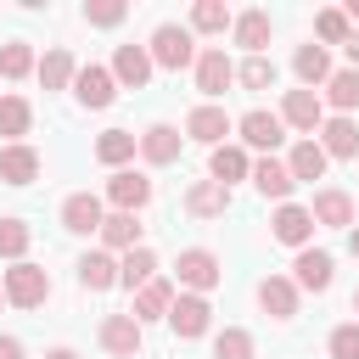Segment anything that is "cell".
I'll return each instance as SVG.
<instances>
[{"label":"cell","mask_w":359,"mask_h":359,"mask_svg":"<svg viewBox=\"0 0 359 359\" xmlns=\"http://www.w3.org/2000/svg\"><path fill=\"white\" fill-rule=\"evenodd\" d=\"M348 252L359 258V219H353V230H348Z\"/></svg>","instance_id":"obj_45"},{"label":"cell","mask_w":359,"mask_h":359,"mask_svg":"<svg viewBox=\"0 0 359 359\" xmlns=\"http://www.w3.org/2000/svg\"><path fill=\"white\" fill-rule=\"evenodd\" d=\"M348 62H353V73H359V34H348Z\"/></svg>","instance_id":"obj_44"},{"label":"cell","mask_w":359,"mask_h":359,"mask_svg":"<svg viewBox=\"0 0 359 359\" xmlns=\"http://www.w3.org/2000/svg\"><path fill=\"white\" fill-rule=\"evenodd\" d=\"M45 359H79V353H73V348H50Z\"/></svg>","instance_id":"obj_46"},{"label":"cell","mask_w":359,"mask_h":359,"mask_svg":"<svg viewBox=\"0 0 359 359\" xmlns=\"http://www.w3.org/2000/svg\"><path fill=\"white\" fill-rule=\"evenodd\" d=\"M146 56H151V67L180 73V67H191V62H196V34H191V28H180V22H163V28L151 34Z\"/></svg>","instance_id":"obj_1"},{"label":"cell","mask_w":359,"mask_h":359,"mask_svg":"<svg viewBox=\"0 0 359 359\" xmlns=\"http://www.w3.org/2000/svg\"><path fill=\"white\" fill-rule=\"evenodd\" d=\"M258 309H264L269 320H292V314H297V286H292V275H264V280H258Z\"/></svg>","instance_id":"obj_19"},{"label":"cell","mask_w":359,"mask_h":359,"mask_svg":"<svg viewBox=\"0 0 359 359\" xmlns=\"http://www.w3.org/2000/svg\"><path fill=\"white\" fill-rule=\"evenodd\" d=\"M28 129H34V107H28L22 95H0V135H6L11 146H22Z\"/></svg>","instance_id":"obj_34"},{"label":"cell","mask_w":359,"mask_h":359,"mask_svg":"<svg viewBox=\"0 0 359 359\" xmlns=\"http://www.w3.org/2000/svg\"><path fill=\"white\" fill-rule=\"evenodd\" d=\"M191 67H196V90H202L208 101H219V95H224L230 84H236V62H230V56H224L219 45L196 50V62H191Z\"/></svg>","instance_id":"obj_6"},{"label":"cell","mask_w":359,"mask_h":359,"mask_svg":"<svg viewBox=\"0 0 359 359\" xmlns=\"http://www.w3.org/2000/svg\"><path fill=\"white\" fill-rule=\"evenodd\" d=\"M0 180L6 185H34L39 180V151L34 146H0Z\"/></svg>","instance_id":"obj_28"},{"label":"cell","mask_w":359,"mask_h":359,"mask_svg":"<svg viewBox=\"0 0 359 359\" xmlns=\"http://www.w3.org/2000/svg\"><path fill=\"white\" fill-rule=\"evenodd\" d=\"M325 163H331V157H325V151H320V140L309 135V140H297V146H292V157H286V174H292L297 185H303V180L314 185V180H325Z\"/></svg>","instance_id":"obj_27"},{"label":"cell","mask_w":359,"mask_h":359,"mask_svg":"<svg viewBox=\"0 0 359 359\" xmlns=\"http://www.w3.org/2000/svg\"><path fill=\"white\" fill-rule=\"evenodd\" d=\"M224 208H230V191L213 185V180H196V185L185 191V213H191V219H219Z\"/></svg>","instance_id":"obj_31"},{"label":"cell","mask_w":359,"mask_h":359,"mask_svg":"<svg viewBox=\"0 0 359 359\" xmlns=\"http://www.w3.org/2000/svg\"><path fill=\"white\" fill-rule=\"evenodd\" d=\"M342 17H348V22H359V0H348V11H342Z\"/></svg>","instance_id":"obj_47"},{"label":"cell","mask_w":359,"mask_h":359,"mask_svg":"<svg viewBox=\"0 0 359 359\" xmlns=\"http://www.w3.org/2000/svg\"><path fill=\"white\" fill-rule=\"evenodd\" d=\"M325 348H331V359H359V320H348V325H337Z\"/></svg>","instance_id":"obj_42"},{"label":"cell","mask_w":359,"mask_h":359,"mask_svg":"<svg viewBox=\"0 0 359 359\" xmlns=\"http://www.w3.org/2000/svg\"><path fill=\"white\" fill-rule=\"evenodd\" d=\"M180 146H185V135H180L174 123H151V129L140 135V157H146L151 168H168V163H180Z\"/></svg>","instance_id":"obj_16"},{"label":"cell","mask_w":359,"mask_h":359,"mask_svg":"<svg viewBox=\"0 0 359 359\" xmlns=\"http://www.w3.org/2000/svg\"><path fill=\"white\" fill-rule=\"evenodd\" d=\"M0 359H28V353H22V342H17V337H0Z\"/></svg>","instance_id":"obj_43"},{"label":"cell","mask_w":359,"mask_h":359,"mask_svg":"<svg viewBox=\"0 0 359 359\" xmlns=\"http://www.w3.org/2000/svg\"><path fill=\"white\" fill-rule=\"evenodd\" d=\"M236 135H241V146H252V151H264V157H275V146L286 140V123H280L275 112H264V107H252L247 118H236Z\"/></svg>","instance_id":"obj_7"},{"label":"cell","mask_w":359,"mask_h":359,"mask_svg":"<svg viewBox=\"0 0 359 359\" xmlns=\"http://www.w3.org/2000/svg\"><path fill=\"white\" fill-rule=\"evenodd\" d=\"M107 202H112V213H140V208L151 202V180L135 174V168H118V174L107 180Z\"/></svg>","instance_id":"obj_11"},{"label":"cell","mask_w":359,"mask_h":359,"mask_svg":"<svg viewBox=\"0 0 359 359\" xmlns=\"http://www.w3.org/2000/svg\"><path fill=\"white\" fill-rule=\"evenodd\" d=\"M247 174H252L247 146H230V140H224V146H213V157H208V180H213V185H224V191H230V185H236V180H247Z\"/></svg>","instance_id":"obj_17"},{"label":"cell","mask_w":359,"mask_h":359,"mask_svg":"<svg viewBox=\"0 0 359 359\" xmlns=\"http://www.w3.org/2000/svg\"><path fill=\"white\" fill-rule=\"evenodd\" d=\"M314 230H320V224H314V213H309V208H297V202H280V208H275V219H269V236H275L280 247H297V252L314 241Z\"/></svg>","instance_id":"obj_8"},{"label":"cell","mask_w":359,"mask_h":359,"mask_svg":"<svg viewBox=\"0 0 359 359\" xmlns=\"http://www.w3.org/2000/svg\"><path fill=\"white\" fill-rule=\"evenodd\" d=\"M112 79H118L123 90H146V79H151V56H146V45H118V56H112Z\"/></svg>","instance_id":"obj_23"},{"label":"cell","mask_w":359,"mask_h":359,"mask_svg":"<svg viewBox=\"0 0 359 359\" xmlns=\"http://www.w3.org/2000/svg\"><path fill=\"white\" fill-rule=\"evenodd\" d=\"M79 286H84V292H112V286H118V258L101 252V247L84 252V258H79Z\"/></svg>","instance_id":"obj_29"},{"label":"cell","mask_w":359,"mask_h":359,"mask_svg":"<svg viewBox=\"0 0 359 359\" xmlns=\"http://www.w3.org/2000/svg\"><path fill=\"white\" fill-rule=\"evenodd\" d=\"M73 95H79V107H90V112H101V107H112V95H118V79H112V67H79L73 73Z\"/></svg>","instance_id":"obj_10"},{"label":"cell","mask_w":359,"mask_h":359,"mask_svg":"<svg viewBox=\"0 0 359 359\" xmlns=\"http://www.w3.org/2000/svg\"><path fill=\"white\" fill-rule=\"evenodd\" d=\"M95 236H101V252L123 258V252H135V247H140V219H135V213H107Z\"/></svg>","instance_id":"obj_18"},{"label":"cell","mask_w":359,"mask_h":359,"mask_svg":"<svg viewBox=\"0 0 359 359\" xmlns=\"http://www.w3.org/2000/svg\"><path fill=\"white\" fill-rule=\"evenodd\" d=\"M101 219H107V208H101V196H90V191H73V196L62 202V230H73V236H95Z\"/></svg>","instance_id":"obj_15"},{"label":"cell","mask_w":359,"mask_h":359,"mask_svg":"<svg viewBox=\"0 0 359 359\" xmlns=\"http://www.w3.org/2000/svg\"><path fill=\"white\" fill-rule=\"evenodd\" d=\"M331 275H337V264H331V252H320V247H303V252L292 258V286H297V292H331Z\"/></svg>","instance_id":"obj_12"},{"label":"cell","mask_w":359,"mask_h":359,"mask_svg":"<svg viewBox=\"0 0 359 359\" xmlns=\"http://www.w3.org/2000/svg\"><path fill=\"white\" fill-rule=\"evenodd\" d=\"M314 140H320L325 157H353V151H359V123H353V118H325V123L314 129Z\"/></svg>","instance_id":"obj_24"},{"label":"cell","mask_w":359,"mask_h":359,"mask_svg":"<svg viewBox=\"0 0 359 359\" xmlns=\"http://www.w3.org/2000/svg\"><path fill=\"white\" fill-rule=\"evenodd\" d=\"M146 280H157V252H151V247L140 241L135 252H123V258H118V286H129V292H140Z\"/></svg>","instance_id":"obj_32"},{"label":"cell","mask_w":359,"mask_h":359,"mask_svg":"<svg viewBox=\"0 0 359 359\" xmlns=\"http://www.w3.org/2000/svg\"><path fill=\"white\" fill-rule=\"evenodd\" d=\"M275 118L309 140V135L325 123V101H320V90H286V101H280V112H275Z\"/></svg>","instance_id":"obj_5"},{"label":"cell","mask_w":359,"mask_h":359,"mask_svg":"<svg viewBox=\"0 0 359 359\" xmlns=\"http://www.w3.org/2000/svg\"><path fill=\"white\" fill-rule=\"evenodd\" d=\"M320 101H325V107H337V118H353V112H359V73H353V67H331V79H325Z\"/></svg>","instance_id":"obj_21"},{"label":"cell","mask_w":359,"mask_h":359,"mask_svg":"<svg viewBox=\"0 0 359 359\" xmlns=\"http://www.w3.org/2000/svg\"><path fill=\"white\" fill-rule=\"evenodd\" d=\"M292 73L303 79V90H320V84L331 79V50H325V45H297Z\"/></svg>","instance_id":"obj_30"},{"label":"cell","mask_w":359,"mask_h":359,"mask_svg":"<svg viewBox=\"0 0 359 359\" xmlns=\"http://www.w3.org/2000/svg\"><path fill=\"white\" fill-rule=\"evenodd\" d=\"M230 28H236V45H241L247 56H264V45H269V34H275L269 11H258V6H252V11H236Z\"/></svg>","instance_id":"obj_22"},{"label":"cell","mask_w":359,"mask_h":359,"mask_svg":"<svg viewBox=\"0 0 359 359\" xmlns=\"http://www.w3.org/2000/svg\"><path fill=\"white\" fill-rule=\"evenodd\" d=\"M0 286H6V303H17V309H39V303L50 297V275H45L39 264H28V258L11 264Z\"/></svg>","instance_id":"obj_3"},{"label":"cell","mask_w":359,"mask_h":359,"mask_svg":"<svg viewBox=\"0 0 359 359\" xmlns=\"http://www.w3.org/2000/svg\"><path fill=\"white\" fill-rule=\"evenodd\" d=\"M28 241H34V230H28L22 219H0V258H11V264H22V252H28Z\"/></svg>","instance_id":"obj_39"},{"label":"cell","mask_w":359,"mask_h":359,"mask_svg":"<svg viewBox=\"0 0 359 359\" xmlns=\"http://www.w3.org/2000/svg\"><path fill=\"white\" fill-rule=\"evenodd\" d=\"M236 123H230V112L219 107V101H202V107H191L185 112V140H202V146H224V135H230Z\"/></svg>","instance_id":"obj_9"},{"label":"cell","mask_w":359,"mask_h":359,"mask_svg":"<svg viewBox=\"0 0 359 359\" xmlns=\"http://www.w3.org/2000/svg\"><path fill=\"white\" fill-rule=\"evenodd\" d=\"M135 151H140V135H129V129H107V135L95 140V163H107L112 174H118Z\"/></svg>","instance_id":"obj_33"},{"label":"cell","mask_w":359,"mask_h":359,"mask_svg":"<svg viewBox=\"0 0 359 359\" xmlns=\"http://www.w3.org/2000/svg\"><path fill=\"white\" fill-rule=\"evenodd\" d=\"M213 359H252V331L247 325H224L213 337Z\"/></svg>","instance_id":"obj_37"},{"label":"cell","mask_w":359,"mask_h":359,"mask_svg":"<svg viewBox=\"0 0 359 359\" xmlns=\"http://www.w3.org/2000/svg\"><path fill=\"white\" fill-rule=\"evenodd\" d=\"M34 73H39V84H45V90H67V84H73V73H79V62H73V50H67V45H50V50L34 62Z\"/></svg>","instance_id":"obj_26"},{"label":"cell","mask_w":359,"mask_h":359,"mask_svg":"<svg viewBox=\"0 0 359 359\" xmlns=\"http://www.w3.org/2000/svg\"><path fill=\"white\" fill-rule=\"evenodd\" d=\"M28 73H34V45L28 39L0 45V79H28Z\"/></svg>","instance_id":"obj_36"},{"label":"cell","mask_w":359,"mask_h":359,"mask_svg":"<svg viewBox=\"0 0 359 359\" xmlns=\"http://www.w3.org/2000/svg\"><path fill=\"white\" fill-rule=\"evenodd\" d=\"M123 17H129L123 0H90V6H84V22H90V28H118Z\"/></svg>","instance_id":"obj_40"},{"label":"cell","mask_w":359,"mask_h":359,"mask_svg":"<svg viewBox=\"0 0 359 359\" xmlns=\"http://www.w3.org/2000/svg\"><path fill=\"white\" fill-rule=\"evenodd\" d=\"M309 213H314V224H325V230H353V196H348V191H337V185L314 191Z\"/></svg>","instance_id":"obj_14"},{"label":"cell","mask_w":359,"mask_h":359,"mask_svg":"<svg viewBox=\"0 0 359 359\" xmlns=\"http://www.w3.org/2000/svg\"><path fill=\"white\" fill-rule=\"evenodd\" d=\"M314 34H320L325 45H348V34H353V22H348L342 11H320V17H314Z\"/></svg>","instance_id":"obj_41"},{"label":"cell","mask_w":359,"mask_h":359,"mask_svg":"<svg viewBox=\"0 0 359 359\" xmlns=\"http://www.w3.org/2000/svg\"><path fill=\"white\" fill-rule=\"evenodd\" d=\"M0 303H6V286H0Z\"/></svg>","instance_id":"obj_49"},{"label":"cell","mask_w":359,"mask_h":359,"mask_svg":"<svg viewBox=\"0 0 359 359\" xmlns=\"http://www.w3.org/2000/svg\"><path fill=\"white\" fill-rule=\"evenodd\" d=\"M208 325H213V303H208V297H196V292H174L168 331H174L180 342H196V337H208Z\"/></svg>","instance_id":"obj_4"},{"label":"cell","mask_w":359,"mask_h":359,"mask_svg":"<svg viewBox=\"0 0 359 359\" xmlns=\"http://www.w3.org/2000/svg\"><path fill=\"white\" fill-rule=\"evenodd\" d=\"M236 84H241V90H275V62H269V56H247V62L236 67Z\"/></svg>","instance_id":"obj_38"},{"label":"cell","mask_w":359,"mask_h":359,"mask_svg":"<svg viewBox=\"0 0 359 359\" xmlns=\"http://www.w3.org/2000/svg\"><path fill=\"white\" fill-rule=\"evenodd\" d=\"M95 337H101V348H107L112 359H135V353H140V342H146V331L135 325V314H107Z\"/></svg>","instance_id":"obj_13"},{"label":"cell","mask_w":359,"mask_h":359,"mask_svg":"<svg viewBox=\"0 0 359 359\" xmlns=\"http://www.w3.org/2000/svg\"><path fill=\"white\" fill-rule=\"evenodd\" d=\"M174 275H180V292L208 297V292L224 280V264H219V252H208V247H185L180 264H174Z\"/></svg>","instance_id":"obj_2"},{"label":"cell","mask_w":359,"mask_h":359,"mask_svg":"<svg viewBox=\"0 0 359 359\" xmlns=\"http://www.w3.org/2000/svg\"><path fill=\"white\" fill-rule=\"evenodd\" d=\"M247 180H252L264 196H275V202H292V191H297V180L286 174V163H280V157H258Z\"/></svg>","instance_id":"obj_25"},{"label":"cell","mask_w":359,"mask_h":359,"mask_svg":"<svg viewBox=\"0 0 359 359\" xmlns=\"http://www.w3.org/2000/svg\"><path fill=\"white\" fill-rule=\"evenodd\" d=\"M353 314H359V292H353Z\"/></svg>","instance_id":"obj_48"},{"label":"cell","mask_w":359,"mask_h":359,"mask_svg":"<svg viewBox=\"0 0 359 359\" xmlns=\"http://www.w3.org/2000/svg\"><path fill=\"white\" fill-rule=\"evenodd\" d=\"M230 22H236V11L224 0H196L191 6V34H224Z\"/></svg>","instance_id":"obj_35"},{"label":"cell","mask_w":359,"mask_h":359,"mask_svg":"<svg viewBox=\"0 0 359 359\" xmlns=\"http://www.w3.org/2000/svg\"><path fill=\"white\" fill-rule=\"evenodd\" d=\"M168 309H174V280L157 275V280H146L135 292V309L129 314H135V325H146V320H168Z\"/></svg>","instance_id":"obj_20"}]
</instances>
